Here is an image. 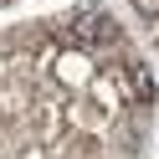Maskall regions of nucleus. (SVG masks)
I'll return each instance as SVG.
<instances>
[{
  "instance_id": "f257e3e1",
  "label": "nucleus",
  "mask_w": 159,
  "mask_h": 159,
  "mask_svg": "<svg viewBox=\"0 0 159 159\" xmlns=\"http://www.w3.org/2000/svg\"><path fill=\"white\" fill-rule=\"evenodd\" d=\"M0 5H5V0H0Z\"/></svg>"
}]
</instances>
